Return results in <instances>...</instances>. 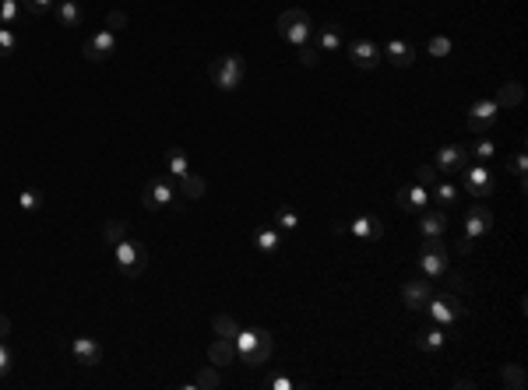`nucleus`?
I'll list each match as a JSON object with an SVG mask.
<instances>
[{
    "instance_id": "nucleus-49",
    "label": "nucleus",
    "mask_w": 528,
    "mask_h": 390,
    "mask_svg": "<svg viewBox=\"0 0 528 390\" xmlns=\"http://www.w3.org/2000/svg\"><path fill=\"white\" fill-rule=\"evenodd\" d=\"M7 338H11V320L0 313V341H7Z\"/></svg>"
},
{
    "instance_id": "nucleus-13",
    "label": "nucleus",
    "mask_w": 528,
    "mask_h": 390,
    "mask_svg": "<svg viewBox=\"0 0 528 390\" xmlns=\"http://www.w3.org/2000/svg\"><path fill=\"white\" fill-rule=\"evenodd\" d=\"M433 166H437V173H461V169L468 166V151H465L461 144H444V148L437 151Z\"/></svg>"
},
{
    "instance_id": "nucleus-38",
    "label": "nucleus",
    "mask_w": 528,
    "mask_h": 390,
    "mask_svg": "<svg viewBox=\"0 0 528 390\" xmlns=\"http://www.w3.org/2000/svg\"><path fill=\"white\" fill-rule=\"evenodd\" d=\"M511 173H515V176L522 180V190H525V187H528V183H525V173H528V155H525V144H522V148L515 151V159H511Z\"/></svg>"
},
{
    "instance_id": "nucleus-5",
    "label": "nucleus",
    "mask_w": 528,
    "mask_h": 390,
    "mask_svg": "<svg viewBox=\"0 0 528 390\" xmlns=\"http://www.w3.org/2000/svg\"><path fill=\"white\" fill-rule=\"evenodd\" d=\"M447 264H451V246H447L440 236H429V239H422V253H420L422 278H444Z\"/></svg>"
},
{
    "instance_id": "nucleus-26",
    "label": "nucleus",
    "mask_w": 528,
    "mask_h": 390,
    "mask_svg": "<svg viewBox=\"0 0 528 390\" xmlns=\"http://www.w3.org/2000/svg\"><path fill=\"white\" fill-rule=\"evenodd\" d=\"M444 341H447V334H444V331H440V323H437V327L422 331L420 338H416V348H420V352H440V348H444Z\"/></svg>"
},
{
    "instance_id": "nucleus-35",
    "label": "nucleus",
    "mask_w": 528,
    "mask_h": 390,
    "mask_svg": "<svg viewBox=\"0 0 528 390\" xmlns=\"http://www.w3.org/2000/svg\"><path fill=\"white\" fill-rule=\"evenodd\" d=\"M472 155H476L479 162H490V159L497 155V144H493L490 137H483V134H479V141L472 144Z\"/></svg>"
},
{
    "instance_id": "nucleus-6",
    "label": "nucleus",
    "mask_w": 528,
    "mask_h": 390,
    "mask_svg": "<svg viewBox=\"0 0 528 390\" xmlns=\"http://www.w3.org/2000/svg\"><path fill=\"white\" fill-rule=\"evenodd\" d=\"M426 309H429L433 323H440V327H451L454 320L465 316V306H461V299L454 292H433L429 302H426Z\"/></svg>"
},
{
    "instance_id": "nucleus-29",
    "label": "nucleus",
    "mask_w": 528,
    "mask_h": 390,
    "mask_svg": "<svg viewBox=\"0 0 528 390\" xmlns=\"http://www.w3.org/2000/svg\"><path fill=\"white\" fill-rule=\"evenodd\" d=\"M500 380H504V387L507 390H525L528 387V377H525V369H522L518 362L504 366V369H500Z\"/></svg>"
},
{
    "instance_id": "nucleus-7",
    "label": "nucleus",
    "mask_w": 528,
    "mask_h": 390,
    "mask_svg": "<svg viewBox=\"0 0 528 390\" xmlns=\"http://www.w3.org/2000/svg\"><path fill=\"white\" fill-rule=\"evenodd\" d=\"M497 116H500V105H497L493 98H479V102L468 109V120H465V127H468L472 134H486V130L497 123Z\"/></svg>"
},
{
    "instance_id": "nucleus-39",
    "label": "nucleus",
    "mask_w": 528,
    "mask_h": 390,
    "mask_svg": "<svg viewBox=\"0 0 528 390\" xmlns=\"http://www.w3.org/2000/svg\"><path fill=\"white\" fill-rule=\"evenodd\" d=\"M437 200H440V207H454L458 187H454V183H437Z\"/></svg>"
},
{
    "instance_id": "nucleus-8",
    "label": "nucleus",
    "mask_w": 528,
    "mask_h": 390,
    "mask_svg": "<svg viewBox=\"0 0 528 390\" xmlns=\"http://www.w3.org/2000/svg\"><path fill=\"white\" fill-rule=\"evenodd\" d=\"M461 187L472 197H490L493 194V173L479 162V166H465L461 169Z\"/></svg>"
},
{
    "instance_id": "nucleus-9",
    "label": "nucleus",
    "mask_w": 528,
    "mask_h": 390,
    "mask_svg": "<svg viewBox=\"0 0 528 390\" xmlns=\"http://www.w3.org/2000/svg\"><path fill=\"white\" fill-rule=\"evenodd\" d=\"M82 53H85L89 64H103V60H109V57L116 53V32H109V28L96 32V35L82 46Z\"/></svg>"
},
{
    "instance_id": "nucleus-15",
    "label": "nucleus",
    "mask_w": 528,
    "mask_h": 390,
    "mask_svg": "<svg viewBox=\"0 0 528 390\" xmlns=\"http://www.w3.org/2000/svg\"><path fill=\"white\" fill-rule=\"evenodd\" d=\"M381 57H388L395 67H412L416 64V57H420V50L412 46V42H402V39H391L384 50H381Z\"/></svg>"
},
{
    "instance_id": "nucleus-18",
    "label": "nucleus",
    "mask_w": 528,
    "mask_h": 390,
    "mask_svg": "<svg viewBox=\"0 0 528 390\" xmlns=\"http://www.w3.org/2000/svg\"><path fill=\"white\" fill-rule=\"evenodd\" d=\"M349 236H359V239H381L384 236V222L377 214H359L356 222H349Z\"/></svg>"
},
{
    "instance_id": "nucleus-24",
    "label": "nucleus",
    "mask_w": 528,
    "mask_h": 390,
    "mask_svg": "<svg viewBox=\"0 0 528 390\" xmlns=\"http://www.w3.org/2000/svg\"><path fill=\"white\" fill-rule=\"evenodd\" d=\"M166 166H169V176H176V180H184L191 173V159L184 148H166Z\"/></svg>"
},
{
    "instance_id": "nucleus-17",
    "label": "nucleus",
    "mask_w": 528,
    "mask_h": 390,
    "mask_svg": "<svg viewBox=\"0 0 528 390\" xmlns=\"http://www.w3.org/2000/svg\"><path fill=\"white\" fill-rule=\"evenodd\" d=\"M395 204L402 207V211H426V204H429V190L416 183V187H402L398 194H395Z\"/></svg>"
},
{
    "instance_id": "nucleus-3",
    "label": "nucleus",
    "mask_w": 528,
    "mask_h": 390,
    "mask_svg": "<svg viewBox=\"0 0 528 390\" xmlns=\"http://www.w3.org/2000/svg\"><path fill=\"white\" fill-rule=\"evenodd\" d=\"M113 260H116V268H120L123 278H137V275L148 268V250H145L141 239L123 236V239L113 246Z\"/></svg>"
},
{
    "instance_id": "nucleus-14",
    "label": "nucleus",
    "mask_w": 528,
    "mask_h": 390,
    "mask_svg": "<svg viewBox=\"0 0 528 390\" xmlns=\"http://www.w3.org/2000/svg\"><path fill=\"white\" fill-rule=\"evenodd\" d=\"M490 229H493V211H490L486 204H472L468 214H465V236H468V239H479V236H486Z\"/></svg>"
},
{
    "instance_id": "nucleus-23",
    "label": "nucleus",
    "mask_w": 528,
    "mask_h": 390,
    "mask_svg": "<svg viewBox=\"0 0 528 390\" xmlns=\"http://www.w3.org/2000/svg\"><path fill=\"white\" fill-rule=\"evenodd\" d=\"M522 98H525V88H522L518 81H507V85L497 88V98H493V102H497L500 109H515V105H522Z\"/></svg>"
},
{
    "instance_id": "nucleus-31",
    "label": "nucleus",
    "mask_w": 528,
    "mask_h": 390,
    "mask_svg": "<svg viewBox=\"0 0 528 390\" xmlns=\"http://www.w3.org/2000/svg\"><path fill=\"white\" fill-rule=\"evenodd\" d=\"M123 236H127V222H120V218H116V222H106V225H103V243H106V246H116Z\"/></svg>"
},
{
    "instance_id": "nucleus-28",
    "label": "nucleus",
    "mask_w": 528,
    "mask_h": 390,
    "mask_svg": "<svg viewBox=\"0 0 528 390\" xmlns=\"http://www.w3.org/2000/svg\"><path fill=\"white\" fill-rule=\"evenodd\" d=\"M180 190H184V197H187V200H201V197H205V190H208V183H205V180H201V176L191 169V173L180 180Z\"/></svg>"
},
{
    "instance_id": "nucleus-41",
    "label": "nucleus",
    "mask_w": 528,
    "mask_h": 390,
    "mask_svg": "<svg viewBox=\"0 0 528 390\" xmlns=\"http://www.w3.org/2000/svg\"><path fill=\"white\" fill-rule=\"evenodd\" d=\"M127 25H130V18H127L123 11H109V14H106V28H109V32H120V28H127Z\"/></svg>"
},
{
    "instance_id": "nucleus-25",
    "label": "nucleus",
    "mask_w": 528,
    "mask_h": 390,
    "mask_svg": "<svg viewBox=\"0 0 528 390\" xmlns=\"http://www.w3.org/2000/svg\"><path fill=\"white\" fill-rule=\"evenodd\" d=\"M338 46H342V25H324L317 32V50L320 53H335Z\"/></svg>"
},
{
    "instance_id": "nucleus-43",
    "label": "nucleus",
    "mask_w": 528,
    "mask_h": 390,
    "mask_svg": "<svg viewBox=\"0 0 528 390\" xmlns=\"http://www.w3.org/2000/svg\"><path fill=\"white\" fill-rule=\"evenodd\" d=\"M444 278H447V285H451L454 292H468V278H465L461 271H451V275L444 271Z\"/></svg>"
},
{
    "instance_id": "nucleus-4",
    "label": "nucleus",
    "mask_w": 528,
    "mask_h": 390,
    "mask_svg": "<svg viewBox=\"0 0 528 390\" xmlns=\"http://www.w3.org/2000/svg\"><path fill=\"white\" fill-rule=\"evenodd\" d=\"M279 35H282L289 46H303V42H310V35H314V21H310V14H307L303 7H286V11L279 14Z\"/></svg>"
},
{
    "instance_id": "nucleus-12",
    "label": "nucleus",
    "mask_w": 528,
    "mask_h": 390,
    "mask_svg": "<svg viewBox=\"0 0 528 390\" xmlns=\"http://www.w3.org/2000/svg\"><path fill=\"white\" fill-rule=\"evenodd\" d=\"M173 197H176V190H173L169 180H152L148 190L141 194V207H145V211H159V207H169Z\"/></svg>"
},
{
    "instance_id": "nucleus-40",
    "label": "nucleus",
    "mask_w": 528,
    "mask_h": 390,
    "mask_svg": "<svg viewBox=\"0 0 528 390\" xmlns=\"http://www.w3.org/2000/svg\"><path fill=\"white\" fill-rule=\"evenodd\" d=\"M18 207H21V211H39V207H43V194H39V190H21Z\"/></svg>"
},
{
    "instance_id": "nucleus-16",
    "label": "nucleus",
    "mask_w": 528,
    "mask_h": 390,
    "mask_svg": "<svg viewBox=\"0 0 528 390\" xmlns=\"http://www.w3.org/2000/svg\"><path fill=\"white\" fill-rule=\"evenodd\" d=\"M429 295H433V285L429 282H405L402 285V302H405V309H426V302H429Z\"/></svg>"
},
{
    "instance_id": "nucleus-27",
    "label": "nucleus",
    "mask_w": 528,
    "mask_h": 390,
    "mask_svg": "<svg viewBox=\"0 0 528 390\" xmlns=\"http://www.w3.org/2000/svg\"><path fill=\"white\" fill-rule=\"evenodd\" d=\"M211 327H215V338H225V341H232V338L240 334V323H236L229 313H215V316H211Z\"/></svg>"
},
{
    "instance_id": "nucleus-2",
    "label": "nucleus",
    "mask_w": 528,
    "mask_h": 390,
    "mask_svg": "<svg viewBox=\"0 0 528 390\" xmlns=\"http://www.w3.org/2000/svg\"><path fill=\"white\" fill-rule=\"evenodd\" d=\"M211 85L222 88V92H236L243 81H247V60L240 53H225V57H215L208 67Z\"/></svg>"
},
{
    "instance_id": "nucleus-46",
    "label": "nucleus",
    "mask_w": 528,
    "mask_h": 390,
    "mask_svg": "<svg viewBox=\"0 0 528 390\" xmlns=\"http://www.w3.org/2000/svg\"><path fill=\"white\" fill-rule=\"evenodd\" d=\"M472 246H476V239H468V236L461 232V239L454 243V253H461V257H468V253H472Z\"/></svg>"
},
{
    "instance_id": "nucleus-11",
    "label": "nucleus",
    "mask_w": 528,
    "mask_h": 390,
    "mask_svg": "<svg viewBox=\"0 0 528 390\" xmlns=\"http://www.w3.org/2000/svg\"><path fill=\"white\" fill-rule=\"evenodd\" d=\"M349 60H352V67H359V71H373L384 57H381V46H373V42H366V39H352V42H349Z\"/></svg>"
},
{
    "instance_id": "nucleus-47",
    "label": "nucleus",
    "mask_w": 528,
    "mask_h": 390,
    "mask_svg": "<svg viewBox=\"0 0 528 390\" xmlns=\"http://www.w3.org/2000/svg\"><path fill=\"white\" fill-rule=\"evenodd\" d=\"M268 387H271V390H293V380H286V377H275Z\"/></svg>"
},
{
    "instance_id": "nucleus-20",
    "label": "nucleus",
    "mask_w": 528,
    "mask_h": 390,
    "mask_svg": "<svg viewBox=\"0 0 528 390\" xmlns=\"http://www.w3.org/2000/svg\"><path fill=\"white\" fill-rule=\"evenodd\" d=\"M447 211H422V218H420V232H422V239H429V236H444L447 232Z\"/></svg>"
},
{
    "instance_id": "nucleus-1",
    "label": "nucleus",
    "mask_w": 528,
    "mask_h": 390,
    "mask_svg": "<svg viewBox=\"0 0 528 390\" xmlns=\"http://www.w3.org/2000/svg\"><path fill=\"white\" fill-rule=\"evenodd\" d=\"M232 345H236V355H240L243 366H264V362L271 359V352H275V338H271V331H264V327L240 331V334L232 338Z\"/></svg>"
},
{
    "instance_id": "nucleus-50",
    "label": "nucleus",
    "mask_w": 528,
    "mask_h": 390,
    "mask_svg": "<svg viewBox=\"0 0 528 390\" xmlns=\"http://www.w3.org/2000/svg\"><path fill=\"white\" fill-rule=\"evenodd\" d=\"M331 232H335V236H349V222H335Z\"/></svg>"
},
{
    "instance_id": "nucleus-48",
    "label": "nucleus",
    "mask_w": 528,
    "mask_h": 390,
    "mask_svg": "<svg viewBox=\"0 0 528 390\" xmlns=\"http://www.w3.org/2000/svg\"><path fill=\"white\" fill-rule=\"evenodd\" d=\"M451 387H454V390H472V387H479V384H476V380H465V377H458Z\"/></svg>"
},
{
    "instance_id": "nucleus-10",
    "label": "nucleus",
    "mask_w": 528,
    "mask_h": 390,
    "mask_svg": "<svg viewBox=\"0 0 528 390\" xmlns=\"http://www.w3.org/2000/svg\"><path fill=\"white\" fill-rule=\"evenodd\" d=\"M71 355H74V362H78V366L96 369V366L103 362V345H99L96 338L82 334V338H74V341H71Z\"/></svg>"
},
{
    "instance_id": "nucleus-19",
    "label": "nucleus",
    "mask_w": 528,
    "mask_h": 390,
    "mask_svg": "<svg viewBox=\"0 0 528 390\" xmlns=\"http://www.w3.org/2000/svg\"><path fill=\"white\" fill-rule=\"evenodd\" d=\"M232 359H236V345L232 341H225V338H215L208 345V362L215 369H225V366H232Z\"/></svg>"
},
{
    "instance_id": "nucleus-36",
    "label": "nucleus",
    "mask_w": 528,
    "mask_h": 390,
    "mask_svg": "<svg viewBox=\"0 0 528 390\" xmlns=\"http://www.w3.org/2000/svg\"><path fill=\"white\" fill-rule=\"evenodd\" d=\"M18 50V35L11 25H0V57H11Z\"/></svg>"
},
{
    "instance_id": "nucleus-21",
    "label": "nucleus",
    "mask_w": 528,
    "mask_h": 390,
    "mask_svg": "<svg viewBox=\"0 0 528 390\" xmlns=\"http://www.w3.org/2000/svg\"><path fill=\"white\" fill-rule=\"evenodd\" d=\"M57 21H60L64 28H78V25L85 21L78 0H57Z\"/></svg>"
},
{
    "instance_id": "nucleus-42",
    "label": "nucleus",
    "mask_w": 528,
    "mask_h": 390,
    "mask_svg": "<svg viewBox=\"0 0 528 390\" xmlns=\"http://www.w3.org/2000/svg\"><path fill=\"white\" fill-rule=\"evenodd\" d=\"M437 180H440L437 166H420V169H416V183H422V187H429V183H437Z\"/></svg>"
},
{
    "instance_id": "nucleus-32",
    "label": "nucleus",
    "mask_w": 528,
    "mask_h": 390,
    "mask_svg": "<svg viewBox=\"0 0 528 390\" xmlns=\"http://www.w3.org/2000/svg\"><path fill=\"white\" fill-rule=\"evenodd\" d=\"M296 57H300V67H317L320 64V50H317V42H303V46H296Z\"/></svg>"
},
{
    "instance_id": "nucleus-22",
    "label": "nucleus",
    "mask_w": 528,
    "mask_h": 390,
    "mask_svg": "<svg viewBox=\"0 0 528 390\" xmlns=\"http://www.w3.org/2000/svg\"><path fill=\"white\" fill-rule=\"evenodd\" d=\"M254 246H257L261 253H279V246H282V236H279V229H275V225H264V229H257V232H254Z\"/></svg>"
},
{
    "instance_id": "nucleus-37",
    "label": "nucleus",
    "mask_w": 528,
    "mask_h": 390,
    "mask_svg": "<svg viewBox=\"0 0 528 390\" xmlns=\"http://www.w3.org/2000/svg\"><path fill=\"white\" fill-rule=\"evenodd\" d=\"M21 18V4L18 0H0V25H14Z\"/></svg>"
},
{
    "instance_id": "nucleus-33",
    "label": "nucleus",
    "mask_w": 528,
    "mask_h": 390,
    "mask_svg": "<svg viewBox=\"0 0 528 390\" xmlns=\"http://www.w3.org/2000/svg\"><path fill=\"white\" fill-rule=\"evenodd\" d=\"M275 229H286V232L300 229V214L289 211V207H279V211H275Z\"/></svg>"
},
{
    "instance_id": "nucleus-44",
    "label": "nucleus",
    "mask_w": 528,
    "mask_h": 390,
    "mask_svg": "<svg viewBox=\"0 0 528 390\" xmlns=\"http://www.w3.org/2000/svg\"><path fill=\"white\" fill-rule=\"evenodd\" d=\"M11 366H14V352L7 348V341H0V377H7Z\"/></svg>"
},
{
    "instance_id": "nucleus-45",
    "label": "nucleus",
    "mask_w": 528,
    "mask_h": 390,
    "mask_svg": "<svg viewBox=\"0 0 528 390\" xmlns=\"http://www.w3.org/2000/svg\"><path fill=\"white\" fill-rule=\"evenodd\" d=\"M25 11L28 14H50L53 11V0H25Z\"/></svg>"
},
{
    "instance_id": "nucleus-34",
    "label": "nucleus",
    "mask_w": 528,
    "mask_h": 390,
    "mask_svg": "<svg viewBox=\"0 0 528 390\" xmlns=\"http://www.w3.org/2000/svg\"><path fill=\"white\" fill-rule=\"evenodd\" d=\"M426 53H429V57H437V60L451 57V39H447V35H433V39H429V46H426Z\"/></svg>"
},
{
    "instance_id": "nucleus-30",
    "label": "nucleus",
    "mask_w": 528,
    "mask_h": 390,
    "mask_svg": "<svg viewBox=\"0 0 528 390\" xmlns=\"http://www.w3.org/2000/svg\"><path fill=\"white\" fill-rule=\"evenodd\" d=\"M187 387H198V390H218V387H222V377H218V369H215V366H208V369H201V373H198V377H194V380H191Z\"/></svg>"
}]
</instances>
